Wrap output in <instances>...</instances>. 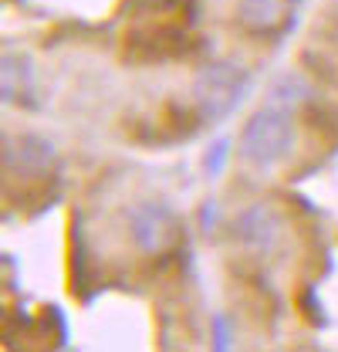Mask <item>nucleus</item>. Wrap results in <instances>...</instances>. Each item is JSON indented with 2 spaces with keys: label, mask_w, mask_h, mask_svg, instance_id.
<instances>
[{
  "label": "nucleus",
  "mask_w": 338,
  "mask_h": 352,
  "mask_svg": "<svg viewBox=\"0 0 338 352\" xmlns=\"http://www.w3.org/2000/svg\"><path fill=\"white\" fill-rule=\"evenodd\" d=\"M54 163H58L54 146L41 135L21 132L0 142V176L10 186H41L51 179Z\"/></svg>",
  "instance_id": "f257e3e1"
},
{
  "label": "nucleus",
  "mask_w": 338,
  "mask_h": 352,
  "mask_svg": "<svg viewBox=\"0 0 338 352\" xmlns=\"http://www.w3.org/2000/svg\"><path fill=\"white\" fill-rule=\"evenodd\" d=\"M291 146H295V122L284 109H274V105L254 112L251 122L240 132V153L257 166L281 163L291 153Z\"/></svg>",
  "instance_id": "f03ea898"
},
{
  "label": "nucleus",
  "mask_w": 338,
  "mask_h": 352,
  "mask_svg": "<svg viewBox=\"0 0 338 352\" xmlns=\"http://www.w3.org/2000/svg\"><path fill=\"white\" fill-rule=\"evenodd\" d=\"M128 241L142 251V254H166L179 241V220L159 200H146L135 204L126 217Z\"/></svg>",
  "instance_id": "7ed1b4c3"
},
{
  "label": "nucleus",
  "mask_w": 338,
  "mask_h": 352,
  "mask_svg": "<svg viewBox=\"0 0 338 352\" xmlns=\"http://www.w3.org/2000/svg\"><path fill=\"white\" fill-rule=\"evenodd\" d=\"M244 88H247V75L237 65L216 61V65H207L200 72V78L193 85V98H196V105L207 119H220L240 102Z\"/></svg>",
  "instance_id": "20e7f679"
},
{
  "label": "nucleus",
  "mask_w": 338,
  "mask_h": 352,
  "mask_svg": "<svg viewBox=\"0 0 338 352\" xmlns=\"http://www.w3.org/2000/svg\"><path fill=\"white\" fill-rule=\"evenodd\" d=\"M38 102V75L24 54H0V105L31 109Z\"/></svg>",
  "instance_id": "39448f33"
},
{
  "label": "nucleus",
  "mask_w": 338,
  "mask_h": 352,
  "mask_svg": "<svg viewBox=\"0 0 338 352\" xmlns=\"http://www.w3.org/2000/svg\"><path fill=\"white\" fill-rule=\"evenodd\" d=\"M234 230H237V237L247 248H254V251H271V244L278 237V217L271 210H264V207H251V210L237 214Z\"/></svg>",
  "instance_id": "423d86ee"
},
{
  "label": "nucleus",
  "mask_w": 338,
  "mask_h": 352,
  "mask_svg": "<svg viewBox=\"0 0 338 352\" xmlns=\"http://www.w3.org/2000/svg\"><path fill=\"white\" fill-rule=\"evenodd\" d=\"M288 3L284 0H244L240 3V21L254 31H271L281 24Z\"/></svg>",
  "instance_id": "0eeeda50"
},
{
  "label": "nucleus",
  "mask_w": 338,
  "mask_h": 352,
  "mask_svg": "<svg viewBox=\"0 0 338 352\" xmlns=\"http://www.w3.org/2000/svg\"><path fill=\"white\" fill-rule=\"evenodd\" d=\"M220 156H227V142H216V146H213L210 160H207V170H210V173H216V170H220V166H216V163H220Z\"/></svg>",
  "instance_id": "6e6552de"
}]
</instances>
